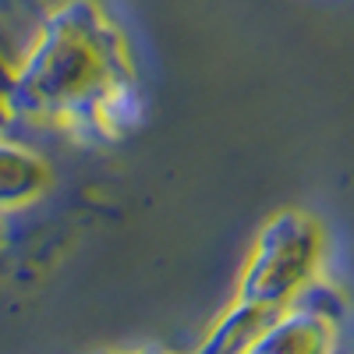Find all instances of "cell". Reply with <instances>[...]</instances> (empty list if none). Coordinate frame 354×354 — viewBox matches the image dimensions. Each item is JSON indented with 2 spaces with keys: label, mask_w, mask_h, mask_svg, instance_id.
<instances>
[{
  "label": "cell",
  "mask_w": 354,
  "mask_h": 354,
  "mask_svg": "<svg viewBox=\"0 0 354 354\" xmlns=\"http://www.w3.org/2000/svg\"><path fill=\"white\" fill-rule=\"evenodd\" d=\"M121 71H124V53L117 50L110 28L93 11L82 8L57 21L39 57L32 61L25 93L50 110L64 106L71 110L93 103L96 113H106L110 121L117 100L131 93Z\"/></svg>",
  "instance_id": "obj_1"
},
{
  "label": "cell",
  "mask_w": 354,
  "mask_h": 354,
  "mask_svg": "<svg viewBox=\"0 0 354 354\" xmlns=\"http://www.w3.org/2000/svg\"><path fill=\"white\" fill-rule=\"evenodd\" d=\"M319 255H322V234L312 216L305 213L277 216L259 234L234 305L255 312L259 319H270L312 283Z\"/></svg>",
  "instance_id": "obj_2"
},
{
  "label": "cell",
  "mask_w": 354,
  "mask_h": 354,
  "mask_svg": "<svg viewBox=\"0 0 354 354\" xmlns=\"http://www.w3.org/2000/svg\"><path fill=\"white\" fill-rule=\"evenodd\" d=\"M340 319L344 305L337 294L322 283H308L262 322L241 354H337Z\"/></svg>",
  "instance_id": "obj_3"
},
{
  "label": "cell",
  "mask_w": 354,
  "mask_h": 354,
  "mask_svg": "<svg viewBox=\"0 0 354 354\" xmlns=\"http://www.w3.org/2000/svg\"><path fill=\"white\" fill-rule=\"evenodd\" d=\"M138 354H167V351H138ZM195 354V351H192Z\"/></svg>",
  "instance_id": "obj_4"
}]
</instances>
